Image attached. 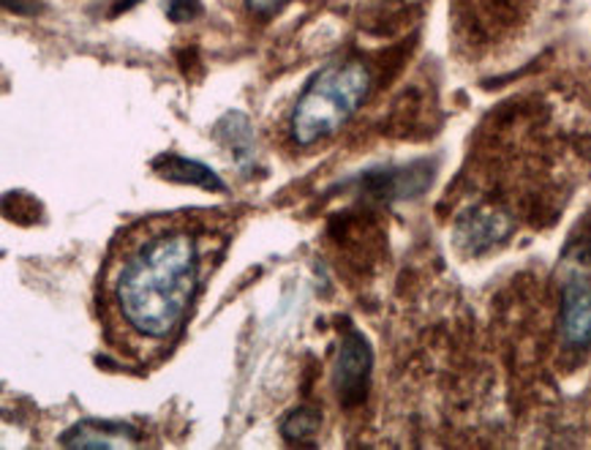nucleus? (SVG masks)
<instances>
[{"mask_svg": "<svg viewBox=\"0 0 591 450\" xmlns=\"http://www.w3.org/2000/svg\"><path fill=\"white\" fill-rule=\"evenodd\" d=\"M202 276L199 230L186 219H150L123 238L107 268L112 320L142 344H164L183 328Z\"/></svg>", "mask_w": 591, "mask_h": 450, "instance_id": "f257e3e1", "label": "nucleus"}, {"mask_svg": "<svg viewBox=\"0 0 591 450\" xmlns=\"http://www.w3.org/2000/svg\"><path fill=\"white\" fill-rule=\"evenodd\" d=\"M368 90L371 71L360 60H335L319 69L289 118L294 146L311 148L341 131L363 107Z\"/></svg>", "mask_w": 591, "mask_h": 450, "instance_id": "f03ea898", "label": "nucleus"}, {"mask_svg": "<svg viewBox=\"0 0 591 450\" xmlns=\"http://www.w3.org/2000/svg\"><path fill=\"white\" fill-rule=\"evenodd\" d=\"M371 366H373V352L365 336L360 333V330H347L335 360L338 399H341L347 407L360 404V401L365 399Z\"/></svg>", "mask_w": 591, "mask_h": 450, "instance_id": "7ed1b4c3", "label": "nucleus"}, {"mask_svg": "<svg viewBox=\"0 0 591 450\" xmlns=\"http://www.w3.org/2000/svg\"><path fill=\"white\" fill-rule=\"evenodd\" d=\"M512 232V219L504 210L497 208H478L469 210L458 219L455 224V243L458 249L467 251V254L480 257L485 251L497 249L502 240L510 238Z\"/></svg>", "mask_w": 591, "mask_h": 450, "instance_id": "20e7f679", "label": "nucleus"}, {"mask_svg": "<svg viewBox=\"0 0 591 450\" xmlns=\"http://www.w3.org/2000/svg\"><path fill=\"white\" fill-rule=\"evenodd\" d=\"M562 339L570 347H591V281L570 276L562 290Z\"/></svg>", "mask_w": 591, "mask_h": 450, "instance_id": "39448f33", "label": "nucleus"}, {"mask_svg": "<svg viewBox=\"0 0 591 450\" xmlns=\"http://www.w3.org/2000/svg\"><path fill=\"white\" fill-rule=\"evenodd\" d=\"M63 448H90V450H120L140 446V434L131 426L118 420H80L60 437Z\"/></svg>", "mask_w": 591, "mask_h": 450, "instance_id": "423d86ee", "label": "nucleus"}, {"mask_svg": "<svg viewBox=\"0 0 591 450\" xmlns=\"http://www.w3.org/2000/svg\"><path fill=\"white\" fill-rule=\"evenodd\" d=\"M153 170L169 183H183V186H199L204 191H224V180L216 176L208 164L194 159H186V156L164 153L156 159Z\"/></svg>", "mask_w": 591, "mask_h": 450, "instance_id": "0eeeda50", "label": "nucleus"}, {"mask_svg": "<svg viewBox=\"0 0 591 450\" xmlns=\"http://www.w3.org/2000/svg\"><path fill=\"white\" fill-rule=\"evenodd\" d=\"M319 423H322V418H319L317 410H311V407H298V410H292L283 418L281 434L283 440L292 442V446H305L319 431Z\"/></svg>", "mask_w": 591, "mask_h": 450, "instance_id": "6e6552de", "label": "nucleus"}, {"mask_svg": "<svg viewBox=\"0 0 591 450\" xmlns=\"http://www.w3.org/2000/svg\"><path fill=\"white\" fill-rule=\"evenodd\" d=\"M167 11L172 20H191V14L199 11V3L197 0H169Z\"/></svg>", "mask_w": 591, "mask_h": 450, "instance_id": "1a4fd4ad", "label": "nucleus"}, {"mask_svg": "<svg viewBox=\"0 0 591 450\" xmlns=\"http://www.w3.org/2000/svg\"><path fill=\"white\" fill-rule=\"evenodd\" d=\"M287 3H289V0H246L249 11H253V14H259V17L276 14V11L283 9Z\"/></svg>", "mask_w": 591, "mask_h": 450, "instance_id": "9d476101", "label": "nucleus"}]
</instances>
